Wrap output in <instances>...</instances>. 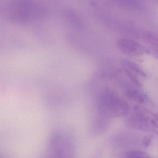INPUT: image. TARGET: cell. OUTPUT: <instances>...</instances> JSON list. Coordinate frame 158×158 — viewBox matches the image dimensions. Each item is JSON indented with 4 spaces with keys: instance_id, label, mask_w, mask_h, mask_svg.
<instances>
[{
    "instance_id": "3",
    "label": "cell",
    "mask_w": 158,
    "mask_h": 158,
    "mask_svg": "<svg viewBox=\"0 0 158 158\" xmlns=\"http://www.w3.org/2000/svg\"><path fill=\"white\" fill-rule=\"evenodd\" d=\"M146 39L151 43L158 45V34L154 33H147L145 35Z\"/></svg>"
},
{
    "instance_id": "2",
    "label": "cell",
    "mask_w": 158,
    "mask_h": 158,
    "mask_svg": "<svg viewBox=\"0 0 158 158\" xmlns=\"http://www.w3.org/2000/svg\"><path fill=\"white\" fill-rule=\"evenodd\" d=\"M127 158H150L146 152L141 151H132L127 155Z\"/></svg>"
},
{
    "instance_id": "1",
    "label": "cell",
    "mask_w": 158,
    "mask_h": 158,
    "mask_svg": "<svg viewBox=\"0 0 158 158\" xmlns=\"http://www.w3.org/2000/svg\"><path fill=\"white\" fill-rule=\"evenodd\" d=\"M118 49L125 54L131 56H138L146 53L147 50L137 42L130 39H120L117 42Z\"/></svg>"
}]
</instances>
